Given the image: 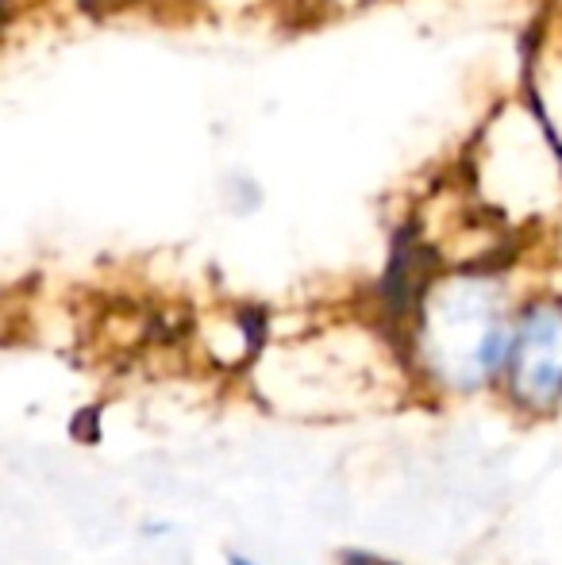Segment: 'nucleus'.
Segmentation results:
<instances>
[{
    "mask_svg": "<svg viewBox=\"0 0 562 565\" xmlns=\"http://www.w3.org/2000/svg\"><path fill=\"white\" fill-rule=\"evenodd\" d=\"M509 289L497 269L466 266L427 277L413 308V335L424 365L458 393L489 385L505 373L512 347Z\"/></svg>",
    "mask_w": 562,
    "mask_h": 565,
    "instance_id": "1",
    "label": "nucleus"
},
{
    "mask_svg": "<svg viewBox=\"0 0 562 565\" xmlns=\"http://www.w3.org/2000/svg\"><path fill=\"white\" fill-rule=\"evenodd\" d=\"M474 173L497 209L543 212L562 204V154L524 97L486 124Z\"/></svg>",
    "mask_w": 562,
    "mask_h": 565,
    "instance_id": "2",
    "label": "nucleus"
},
{
    "mask_svg": "<svg viewBox=\"0 0 562 565\" xmlns=\"http://www.w3.org/2000/svg\"><path fill=\"white\" fill-rule=\"evenodd\" d=\"M505 381L524 412L562 404V292H536L517 305Z\"/></svg>",
    "mask_w": 562,
    "mask_h": 565,
    "instance_id": "3",
    "label": "nucleus"
},
{
    "mask_svg": "<svg viewBox=\"0 0 562 565\" xmlns=\"http://www.w3.org/2000/svg\"><path fill=\"white\" fill-rule=\"evenodd\" d=\"M524 100L562 154V35H551L548 43L540 46L536 62L528 66Z\"/></svg>",
    "mask_w": 562,
    "mask_h": 565,
    "instance_id": "4",
    "label": "nucleus"
},
{
    "mask_svg": "<svg viewBox=\"0 0 562 565\" xmlns=\"http://www.w3.org/2000/svg\"><path fill=\"white\" fill-rule=\"evenodd\" d=\"M70 431H74L77 443H97L100 439V408H82L74 416V427H70Z\"/></svg>",
    "mask_w": 562,
    "mask_h": 565,
    "instance_id": "5",
    "label": "nucleus"
},
{
    "mask_svg": "<svg viewBox=\"0 0 562 565\" xmlns=\"http://www.w3.org/2000/svg\"><path fill=\"white\" fill-rule=\"evenodd\" d=\"M339 565H397V562L378 558V554H370V551H347L343 558H339Z\"/></svg>",
    "mask_w": 562,
    "mask_h": 565,
    "instance_id": "6",
    "label": "nucleus"
},
{
    "mask_svg": "<svg viewBox=\"0 0 562 565\" xmlns=\"http://www.w3.org/2000/svg\"><path fill=\"white\" fill-rule=\"evenodd\" d=\"M89 4H116L120 8V4H150V0H89Z\"/></svg>",
    "mask_w": 562,
    "mask_h": 565,
    "instance_id": "7",
    "label": "nucleus"
},
{
    "mask_svg": "<svg viewBox=\"0 0 562 565\" xmlns=\"http://www.w3.org/2000/svg\"><path fill=\"white\" fill-rule=\"evenodd\" d=\"M12 8H15V4H12V0H0V23H4V20H8V12H12Z\"/></svg>",
    "mask_w": 562,
    "mask_h": 565,
    "instance_id": "8",
    "label": "nucleus"
},
{
    "mask_svg": "<svg viewBox=\"0 0 562 565\" xmlns=\"http://www.w3.org/2000/svg\"><path fill=\"white\" fill-rule=\"evenodd\" d=\"M227 565H258V562H251V558H243V554H232V558H227Z\"/></svg>",
    "mask_w": 562,
    "mask_h": 565,
    "instance_id": "9",
    "label": "nucleus"
}]
</instances>
